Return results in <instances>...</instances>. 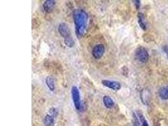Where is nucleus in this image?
Wrapping results in <instances>:
<instances>
[{"instance_id":"obj_3","label":"nucleus","mask_w":168,"mask_h":126,"mask_svg":"<svg viewBox=\"0 0 168 126\" xmlns=\"http://www.w3.org/2000/svg\"><path fill=\"white\" fill-rule=\"evenodd\" d=\"M57 114V110L56 108H51L50 109L48 114L43 120V124L45 126H53L54 125L55 119L54 118L56 116Z\"/></svg>"},{"instance_id":"obj_10","label":"nucleus","mask_w":168,"mask_h":126,"mask_svg":"<svg viewBox=\"0 0 168 126\" xmlns=\"http://www.w3.org/2000/svg\"><path fill=\"white\" fill-rule=\"evenodd\" d=\"M138 21L140 27L142 28V29L145 30L146 28H147V25H146L145 23L144 15L141 13H139L138 14Z\"/></svg>"},{"instance_id":"obj_2","label":"nucleus","mask_w":168,"mask_h":126,"mask_svg":"<svg viewBox=\"0 0 168 126\" xmlns=\"http://www.w3.org/2000/svg\"><path fill=\"white\" fill-rule=\"evenodd\" d=\"M136 59L142 63H147L149 60V54L147 50L143 47L138 48L135 52Z\"/></svg>"},{"instance_id":"obj_7","label":"nucleus","mask_w":168,"mask_h":126,"mask_svg":"<svg viewBox=\"0 0 168 126\" xmlns=\"http://www.w3.org/2000/svg\"><path fill=\"white\" fill-rule=\"evenodd\" d=\"M101 83L104 86H105L106 87H108L115 91L119 90L121 88V85H120V83L118 81L104 80H102Z\"/></svg>"},{"instance_id":"obj_17","label":"nucleus","mask_w":168,"mask_h":126,"mask_svg":"<svg viewBox=\"0 0 168 126\" xmlns=\"http://www.w3.org/2000/svg\"><path fill=\"white\" fill-rule=\"evenodd\" d=\"M164 51H165L167 54V57H168V47L167 46H166L165 47V48H164Z\"/></svg>"},{"instance_id":"obj_4","label":"nucleus","mask_w":168,"mask_h":126,"mask_svg":"<svg viewBox=\"0 0 168 126\" xmlns=\"http://www.w3.org/2000/svg\"><path fill=\"white\" fill-rule=\"evenodd\" d=\"M71 95L74 105L76 110L81 109V98H80V93L78 88L76 86H73L71 88Z\"/></svg>"},{"instance_id":"obj_11","label":"nucleus","mask_w":168,"mask_h":126,"mask_svg":"<svg viewBox=\"0 0 168 126\" xmlns=\"http://www.w3.org/2000/svg\"><path fill=\"white\" fill-rule=\"evenodd\" d=\"M159 95L162 100L168 99V86L162 87L159 90Z\"/></svg>"},{"instance_id":"obj_8","label":"nucleus","mask_w":168,"mask_h":126,"mask_svg":"<svg viewBox=\"0 0 168 126\" xmlns=\"http://www.w3.org/2000/svg\"><path fill=\"white\" fill-rule=\"evenodd\" d=\"M56 5V1H53V0H47L45 1L43 4V8L45 12H50L52 11L54 6Z\"/></svg>"},{"instance_id":"obj_14","label":"nucleus","mask_w":168,"mask_h":126,"mask_svg":"<svg viewBox=\"0 0 168 126\" xmlns=\"http://www.w3.org/2000/svg\"><path fill=\"white\" fill-rule=\"evenodd\" d=\"M138 117L140 118V119L142 122V126H149V124L147 123V120H146L144 116H143V115H142V113L140 112H138Z\"/></svg>"},{"instance_id":"obj_5","label":"nucleus","mask_w":168,"mask_h":126,"mask_svg":"<svg viewBox=\"0 0 168 126\" xmlns=\"http://www.w3.org/2000/svg\"><path fill=\"white\" fill-rule=\"evenodd\" d=\"M105 51V48L103 44H97L92 50V55L94 59H100L104 55Z\"/></svg>"},{"instance_id":"obj_1","label":"nucleus","mask_w":168,"mask_h":126,"mask_svg":"<svg viewBox=\"0 0 168 126\" xmlns=\"http://www.w3.org/2000/svg\"><path fill=\"white\" fill-rule=\"evenodd\" d=\"M73 19L77 35L79 37H82L86 30L88 15L85 10L76 9L73 12Z\"/></svg>"},{"instance_id":"obj_16","label":"nucleus","mask_w":168,"mask_h":126,"mask_svg":"<svg viewBox=\"0 0 168 126\" xmlns=\"http://www.w3.org/2000/svg\"><path fill=\"white\" fill-rule=\"evenodd\" d=\"M135 4H136V6L137 9L139 8V6H140V1H134Z\"/></svg>"},{"instance_id":"obj_15","label":"nucleus","mask_w":168,"mask_h":126,"mask_svg":"<svg viewBox=\"0 0 168 126\" xmlns=\"http://www.w3.org/2000/svg\"><path fill=\"white\" fill-rule=\"evenodd\" d=\"M133 122L134 126H140V122L138 120V117L136 116V114L135 113L133 114Z\"/></svg>"},{"instance_id":"obj_6","label":"nucleus","mask_w":168,"mask_h":126,"mask_svg":"<svg viewBox=\"0 0 168 126\" xmlns=\"http://www.w3.org/2000/svg\"><path fill=\"white\" fill-rule=\"evenodd\" d=\"M58 31L62 37L66 39L69 37H71V31L69 30L68 25L65 23H61L58 27Z\"/></svg>"},{"instance_id":"obj_9","label":"nucleus","mask_w":168,"mask_h":126,"mask_svg":"<svg viewBox=\"0 0 168 126\" xmlns=\"http://www.w3.org/2000/svg\"><path fill=\"white\" fill-rule=\"evenodd\" d=\"M103 101L105 106L108 108V109H111V108H112L115 105L114 100H113L111 97L109 96H105L103 97Z\"/></svg>"},{"instance_id":"obj_13","label":"nucleus","mask_w":168,"mask_h":126,"mask_svg":"<svg viewBox=\"0 0 168 126\" xmlns=\"http://www.w3.org/2000/svg\"><path fill=\"white\" fill-rule=\"evenodd\" d=\"M64 43L69 48H72L74 45V41L71 37H69L64 39Z\"/></svg>"},{"instance_id":"obj_12","label":"nucleus","mask_w":168,"mask_h":126,"mask_svg":"<svg viewBox=\"0 0 168 126\" xmlns=\"http://www.w3.org/2000/svg\"><path fill=\"white\" fill-rule=\"evenodd\" d=\"M45 82L50 90L54 91L55 89V82H54V79L52 77L48 76L46 78Z\"/></svg>"}]
</instances>
